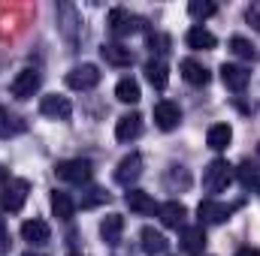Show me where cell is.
I'll return each instance as SVG.
<instances>
[{
	"label": "cell",
	"mask_w": 260,
	"mask_h": 256,
	"mask_svg": "<svg viewBox=\"0 0 260 256\" xmlns=\"http://www.w3.org/2000/svg\"><path fill=\"white\" fill-rule=\"evenodd\" d=\"M233 184V166L224 157H215L206 169H203V187L209 193H224Z\"/></svg>",
	"instance_id": "obj_1"
},
{
	"label": "cell",
	"mask_w": 260,
	"mask_h": 256,
	"mask_svg": "<svg viewBox=\"0 0 260 256\" xmlns=\"http://www.w3.org/2000/svg\"><path fill=\"white\" fill-rule=\"evenodd\" d=\"M55 175H58L61 181H67V184H88L91 175H94V166H91V160H85V157L61 160V163L55 166Z\"/></svg>",
	"instance_id": "obj_2"
},
{
	"label": "cell",
	"mask_w": 260,
	"mask_h": 256,
	"mask_svg": "<svg viewBox=\"0 0 260 256\" xmlns=\"http://www.w3.org/2000/svg\"><path fill=\"white\" fill-rule=\"evenodd\" d=\"M27 193H30V184L24 178H9V184L0 193V208L6 214H18L24 208V202H27Z\"/></svg>",
	"instance_id": "obj_3"
},
{
	"label": "cell",
	"mask_w": 260,
	"mask_h": 256,
	"mask_svg": "<svg viewBox=\"0 0 260 256\" xmlns=\"http://www.w3.org/2000/svg\"><path fill=\"white\" fill-rule=\"evenodd\" d=\"M239 205H224V202H218V199H203L200 205H197V217H200V226H218V223H227L230 217H233V211H236Z\"/></svg>",
	"instance_id": "obj_4"
},
{
	"label": "cell",
	"mask_w": 260,
	"mask_h": 256,
	"mask_svg": "<svg viewBox=\"0 0 260 256\" xmlns=\"http://www.w3.org/2000/svg\"><path fill=\"white\" fill-rule=\"evenodd\" d=\"M145 27V18H139V15H133L127 9H121V6H115L112 12H109V30H112V36H130V33H139Z\"/></svg>",
	"instance_id": "obj_5"
},
{
	"label": "cell",
	"mask_w": 260,
	"mask_h": 256,
	"mask_svg": "<svg viewBox=\"0 0 260 256\" xmlns=\"http://www.w3.org/2000/svg\"><path fill=\"white\" fill-rule=\"evenodd\" d=\"M40 84H43V75H40V69L27 66V69H21V72L12 78L9 91H12V97H15V100H30V97L40 91Z\"/></svg>",
	"instance_id": "obj_6"
},
{
	"label": "cell",
	"mask_w": 260,
	"mask_h": 256,
	"mask_svg": "<svg viewBox=\"0 0 260 256\" xmlns=\"http://www.w3.org/2000/svg\"><path fill=\"white\" fill-rule=\"evenodd\" d=\"M100 84V69L94 64H79L67 72V88L73 91H91Z\"/></svg>",
	"instance_id": "obj_7"
},
{
	"label": "cell",
	"mask_w": 260,
	"mask_h": 256,
	"mask_svg": "<svg viewBox=\"0 0 260 256\" xmlns=\"http://www.w3.org/2000/svg\"><path fill=\"white\" fill-rule=\"evenodd\" d=\"M218 72H221L224 88L233 91V94H242V91L248 88V81H251V72H248L245 66H239V64H221Z\"/></svg>",
	"instance_id": "obj_8"
},
{
	"label": "cell",
	"mask_w": 260,
	"mask_h": 256,
	"mask_svg": "<svg viewBox=\"0 0 260 256\" xmlns=\"http://www.w3.org/2000/svg\"><path fill=\"white\" fill-rule=\"evenodd\" d=\"M40 112L46 118H52V121H67L73 115V103L67 97H61V94H49V97L40 100Z\"/></svg>",
	"instance_id": "obj_9"
},
{
	"label": "cell",
	"mask_w": 260,
	"mask_h": 256,
	"mask_svg": "<svg viewBox=\"0 0 260 256\" xmlns=\"http://www.w3.org/2000/svg\"><path fill=\"white\" fill-rule=\"evenodd\" d=\"M157 217H160V223H164L167 229H179V226H185V220H188V208H185L179 199H170V202L157 205Z\"/></svg>",
	"instance_id": "obj_10"
},
{
	"label": "cell",
	"mask_w": 260,
	"mask_h": 256,
	"mask_svg": "<svg viewBox=\"0 0 260 256\" xmlns=\"http://www.w3.org/2000/svg\"><path fill=\"white\" fill-rule=\"evenodd\" d=\"M154 124H157V130H164V133L176 130L182 124V109L176 103H170V100H160L154 106Z\"/></svg>",
	"instance_id": "obj_11"
},
{
	"label": "cell",
	"mask_w": 260,
	"mask_h": 256,
	"mask_svg": "<svg viewBox=\"0 0 260 256\" xmlns=\"http://www.w3.org/2000/svg\"><path fill=\"white\" fill-rule=\"evenodd\" d=\"M139 175H142V157H139V154H127V157L118 163V169H115V181H118L121 187H133V184L139 181Z\"/></svg>",
	"instance_id": "obj_12"
},
{
	"label": "cell",
	"mask_w": 260,
	"mask_h": 256,
	"mask_svg": "<svg viewBox=\"0 0 260 256\" xmlns=\"http://www.w3.org/2000/svg\"><path fill=\"white\" fill-rule=\"evenodd\" d=\"M179 72H182V78H185L188 84H194V88H206V84L212 81V72L200 64V61H194V58H185V61L179 64Z\"/></svg>",
	"instance_id": "obj_13"
},
{
	"label": "cell",
	"mask_w": 260,
	"mask_h": 256,
	"mask_svg": "<svg viewBox=\"0 0 260 256\" xmlns=\"http://www.w3.org/2000/svg\"><path fill=\"white\" fill-rule=\"evenodd\" d=\"M139 133H142V115L139 112H127L115 121V139L118 142H133V139H139Z\"/></svg>",
	"instance_id": "obj_14"
},
{
	"label": "cell",
	"mask_w": 260,
	"mask_h": 256,
	"mask_svg": "<svg viewBox=\"0 0 260 256\" xmlns=\"http://www.w3.org/2000/svg\"><path fill=\"white\" fill-rule=\"evenodd\" d=\"M182 250L188 256H203L206 250V229L203 226H182Z\"/></svg>",
	"instance_id": "obj_15"
},
{
	"label": "cell",
	"mask_w": 260,
	"mask_h": 256,
	"mask_svg": "<svg viewBox=\"0 0 260 256\" xmlns=\"http://www.w3.org/2000/svg\"><path fill=\"white\" fill-rule=\"evenodd\" d=\"M100 235H103V241L109 247H115L121 241V235H124V217L121 214H106L100 220Z\"/></svg>",
	"instance_id": "obj_16"
},
{
	"label": "cell",
	"mask_w": 260,
	"mask_h": 256,
	"mask_svg": "<svg viewBox=\"0 0 260 256\" xmlns=\"http://www.w3.org/2000/svg\"><path fill=\"white\" fill-rule=\"evenodd\" d=\"M58 27L70 42H76V27H79V12L73 3H58Z\"/></svg>",
	"instance_id": "obj_17"
},
{
	"label": "cell",
	"mask_w": 260,
	"mask_h": 256,
	"mask_svg": "<svg viewBox=\"0 0 260 256\" xmlns=\"http://www.w3.org/2000/svg\"><path fill=\"white\" fill-rule=\"evenodd\" d=\"M100 58L112 66H130L133 64V52L124 49L121 42H103V46H100Z\"/></svg>",
	"instance_id": "obj_18"
},
{
	"label": "cell",
	"mask_w": 260,
	"mask_h": 256,
	"mask_svg": "<svg viewBox=\"0 0 260 256\" xmlns=\"http://www.w3.org/2000/svg\"><path fill=\"white\" fill-rule=\"evenodd\" d=\"M124 202H127V208L133 211V214H142V217L157 211V202H154V199H151L145 190H136V187H130V190H127Z\"/></svg>",
	"instance_id": "obj_19"
},
{
	"label": "cell",
	"mask_w": 260,
	"mask_h": 256,
	"mask_svg": "<svg viewBox=\"0 0 260 256\" xmlns=\"http://www.w3.org/2000/svg\"><path fill=\"white\" fill-rule=\"evenodd\" d=\"M49 235H52V229H49V223H46V220H40V217H34V220H24V223H21V238H24V241H30V244H46V241H49Z\"/></svg>",
	"instance_id": "obj_20"
},
{
	"label": "cell",
	"mask_w": 260,
	"mask_h": 256,
	"mask_svg": "<svg viewBox=\"0 0 260 256\" xmlns=\"http://www.w3.org/2000/svg\"><path fill=\"white\" fill-rule=\"evenodd\" d=\"M142 72H145L148 84H151V88H157V91H164V88L170 84V66L164 64L160 58H151L148 64L142 66Z\"/></svg>",
	"instance_id": "obj_21"
},
{
	"label": "cell",
	"mask_w": 260,
	"mask_h": 256,
	"mask_svg": "<svg viewBox=\"0 0 260 256\" xmlns=\"http://www.w3.org/2000/svg\"><path fill=\"white\" fill-rule=\"evenodd\" d=\"M185 42H188V49H194V52H212V49L218 46L215 33H212V30H206L203 24H197V27H191V30H188Z\"/></svg>",
	"instance_id": "obj_22"
},
{
	"label": "cell",
	"mask_w": 260,
	"mask_h": 256,
	"mask_svg": "<svg viewBox=\"0 0 260 256\" xmlns=\"http://www.w3.org/2000/svg\"><path fill=\"white\" fill-rule=\"evenodd\" d=\"M139 238H142V250L145 253H167V247H170V241H167V235L164 232H157L154 226H145L142 232H139Z\"/></svg>",
	"instance_id": "obj_23"
},
{
	"label": "cell",
	"mask_w": 260,
	"mask_h": 256,
	"mask_svg": "<svg viewBox=\"0 0 260 256\" xmlns=\"http://www.w3.org/2000/svg\"><path fill=\"white\" fill-rule=\"evenodd\" d=\"M52 214L58 217V220H73V214H76V202H73V196L64 190H55L52 193Z\"/></svg>",
	"instance_id": "obj_24"
},
{
	"label": "cell",
	"mask_w": 260,
	"mask_h": 256,
	"mask_svg": "<svg viewBox=\"0 0 260 256\" xmlns=\"http://www.w3.org/2000/svg\"><path fill=\"white\" fill-rule=\"evenodd\" d=\"M230 142H233V127L230 124H215V127H209V133H206V145L212 151H224Z\"/></svg>",
	"instance_id": "obj_25"
},
{
	"label": "cell",
	"mask_w": 260,
	"mask_h": 256,
	"mask_svg": "<svg viewBox=\"0 0 260 256\" xmlns=\"http://www.w3.org/2000/svg\"><path fill=\"white\" fill-rule=\"evenodd\" d=\"M115 97L121 100V103H127V106H133V103H139V81L136 78H121L118 84H115Z\"/></svg>",
	"instance_id": "obj_26"
},
{
	"label": "cell",
	"mask_w": 260,
	"mask_h": 256,
	"mask_svg": "<svg viewBox=\"0 0 260 256\" xmlns=\"http://www.w3.org/2000/svg\"><path fill=\"white\" fill-rule=\"evenodd\" d=\"M164 184H167L170 190H188V187H191V175H188V169H185V166H170V172H167Z\"/></svg>",
	"instance_id": "obj_27"
},
{
	"label": "cell",
	"mask_w": 260,
	"mask_h": 256,
	"mask_svg": "<svg viewBox=\"0 0 260 256\" xmlns=\"http://www.w3.org/2000/svg\"><path fill=\"white\" fill-rule=\"evenodd\" d=\"M24 130V124L9 112V109H3L0 106V139H9V136H18Z\"/></svg>",
	"instance_id": "obj_28"
},
{
	"label": "cell",
	"mask_w": 260,
	"mask_h": 256,
	"mask_svg": "<svg viewBox=\"0 0 260 256\" xmlns=\"http://www.w3.org/2000/svg\"><path fill=\"white\" fill-rule=\"evenodd\" d=\"M236 175H239L242 187H248V190L254 187V190H260V169L254 166V163H248V160H245V163L236 169Z\"/></svg>",
	"instance_id": "obj_29"
},
{
	"label": "cell",
	"mask_w": 260,
	"mask_h": 256,
	"mask_svg": "<svg viewBox=\"0 0 260 256\" xmlns=\"http://www.w3.org/2000/svg\"><path fill=\"white\" fill-rule=\"evenodd\" d=\"M188 12H191V18H197V21H206V18H212L218 12V6L212 0H191L188 3Z\"/></svg>",
	"instance_id": "obj_30"
},
{
	"label": "cell",
	"mask_w": 260,
	"mask_h": 256,
	"mask_svg": "<svg viewBox=\"0 0 260 256\" xmlns=\"http://www.w3.org/2000/svg\"><path fill=\"white\" fill-rule=\"evenodd\" d=\"M230 52L236 55V58H242V61H254V46L245 39V36H230Z\"/></svg>",
	"instance_id": "obj_31"
},
{
	"label": "cell",
	"mask_w": 260,
	"mask_h": 256,
	"mask_svg": "<svg viewBox=\"0 0 260 256\" xmlns=\"http://www.w3.org/2000/svg\"><path fill=\"white\" fill-rule=\"evenodd\" d=\"M170 46H173V39H170L167 33H160V30L148 33V49H151L154 55H167V52H170Z\"/></svg>",
	"instance_id": "obj_32"
},
{
	"label": "cell",
	"mask_w": 260,
	"mask_h": 256,
	"mask_svg": "<svg viewBox=\"0 0 260 256\" xmlns=\"http://www.w3.org/2000/svg\"><path fill=\"white\" fill-rule=\"evenodd\" d=\"M100 202H109V193L103 190V187H91V190L82 196V208H94Z\"/></svg>",
	"instance_id": "obj_33"
},
{
	"label": "cell",
	"mask_w": 260,
	"mask_h": 256,
	"mask_svg": "<svg viewBox=\"0 0 260 256\" xmlns=\"http://www.w3.org/2000/svg\"><path fill=\"white\" fill-rule=\"evenodd\" d=\"M245 21H248L254 30H260V0H254V3L245 9Z\"/></svg>",
	"instance_id": "obj_34"
},
{
	"label": "cell",
	"mask_w": 260,
	"mask_h": 256,
	"mask_svg": "<svg viewBox=\"0 0 260 256\" xmlns=\"http://www.w3.org/2000/svg\"><path fill=\"white\" fill-rule=\"evenodd\" d=\"M6 184H9V175H6V169L0 166V193H3V187H6Z\"/></svg>",
	"instance_id": "obj_35"
},
{
	"label": "cell",
	"mask_w": 260,
	"mask_h": 256,
	"mask_svg": "<svg viewBox=\"0 0 260 256\" xmlns=\"http://www.w3.org/2000/svg\"><path fill=\"white\" fill-rule=\"evenodd\" d=\"M236 256H260V250H254V247H242Z\"/></svg>",
	"instance_id": "obj_36"
},
{
	"label": "cell",
	"mask_w": 260,
	"mask_h": 256,
	"mask_svg": "<svg viewBox=\"0 0 260 256\" xmlns=\"http://www.w3.org/2000/svg\"><path fill=\"white\" fill-rule=\"evenodd\" d=\"M3 250H9V235H6V232L0 235V253H3Z\"/></svg>",
	"instance_id": "obj_37"
},
{
	"label": "cell",
	"mask_w": 260,
	"mask_h": 256,
	"mask_svg": "<svg viewBox=\"0 0 260 256\" xmlns=\"http://www.w3.org/2000/svg\"><path fill=\"white\" fill-rule=\"evenodd\" d=\"M3 232H6V223H3V217H0V235H3Z\"/></svg>",
	"instance_id": "obj_38"
},
{
	"label": "cell",
	"mask_w": 260,
	"mask_h": 256,
	"mask_svg": "<svg viewBox=\"0 0 260 256\" xmlns=\"http://www.w3.org/2000/svg\"><path fill=\"white\" fill-rule=\"evenodd\" d=\"M21 256H43V253H34V250H27V253H21Z\"/></svg>",
	"instance_id": "obj_39"
},
{
	"label": "cell",
	"mask_w": 260,
	"mask_h": 256,
	"mask_svg": "<svg viewBox=\"0 0 260 256\" xmlns=\"http://www.w3.org/2000/svg\"><path fill=\"white\" fill-rule=\"evenodd\" d=\"M257 163H260V145H257Z\"/></svg>",
	"instance_id": "obj_40"
},
{
	"label": "cell",
	"mask_w": 260,
	"mask_h": 256,
	"mask_svg": "<svg viewBox=\"0 0 260 256\" xmlns=\"http://www.w3.org/2000/svg\"><path fill=\"white\" fill-rule=\"evenodd\" d=\"M70 256H82V253H70Z\"/></svg>",
	"instance_id": "obj_41"
}]
</instances>
